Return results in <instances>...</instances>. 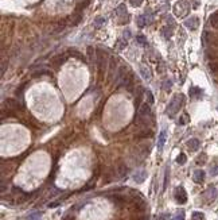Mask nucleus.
Returning a JSON list of instances; mask_svg holds the SVG:
<instances>
[{"label":"nucleus","mask_w":218,"mask_h":220,"mask_svg":"<svg viewBox=\"0 0 218 220\" xmlns=\"http://www.w3.org/2000/svg\"><path fill=\"white\" fill-rule=\"evenodd\" d=\"M198 24H199V19L197 16H191L190 19H187L184 22V26L190 30H197L198 29Z\"/></svg>","instance_id":"obj_6"},{"label":"nucleus","mask_w":218,"mask_h":220,"mask_svg":"<svg viewBox=\"0 0 218 220\" xmlns=\"http://www.w3.org/2000/svg\"><path fill=\"white\" fill-rule=\"evenodd\" d=\"M143 93H145L144 89H143L142 87H139V88H138V92H136V99H135V108H136V110H139L140 105H142V104H140V101H142Z\"/></svg>","instance_id":"obj_9"},{"label":"nucleus","mask_w":218,"mask_h":220,"mask_svg":"<svg viewBox=\"0 0 218 220\" xmlns=\"http://www.w3.org/2000/svg\"><path fill=\"white\" fill-rule=\"evenodd\" d=\"M89 6V0H84V2H81L78 6H77V10L81 11V10H84V8H86Z\"/></svg>","instance_id":"obj_29"},{"label":"nucleus","mask_w":218,"mask_h":220,"mask_svg":"<svg viewBox=\"0 0 218 220\" xmlns=\"http://www.w3.org/2000/svg\"><path fill=\"white\" fill-rule=\"evenodd\" d=\"M156 220H167V215H166V213H162V215H159V216L156 217Z\"/></svg>","instance_id":"obj_43"},{"label":"nucleus","mask_w":218,"mask_h":220,"mask_svg":"<svg viewBox=\"0 0 218 220\" xmlns=\"http://www.w3.org/2000/svg\"><path fill=\"white\" fill-rule=\"evenodd\" d=\"M186 161H187V157H186L184 153H180V154L178 155V158H176V162H178L179 165H184Z\"/></svg>","instance_id":"obj_24"},{"label":"nucleus","mask_w":218,"mask_h":220,"mask_svg":"<svg viewBox=\"0 0 218 220\" xmlns=\"http://www.w3.org/2000/svg\"><path fill=\"white\" fill-rule=\"evenodd\" d=\"M193 217H194V219L202 220V219H203V213H201V212H194V213H193Z\"/></svg>","instance_id":"obj_39"},{"label":"nucleus","mask_w":218,"mask_h":220,"mask_svg":"<svg viewBox=\"0 0 218 220\" xmlns=\"http://www.w3.org/2000/svg\"><path fill=\"white\" fill-rule=\"evenodd\" d=\"M129 3L132 7H140L143 4V0H129Z\"/></svg>","instance_id":"obj_33"},{"label":"nucleus","mask_w":218,"mask_h":220,"mask_svg":"<svg viewBox=\"0 0 218 220\" xmlns=\"http://www.w3.org/2000/svg\"><path fill=\"white\" fill-rule=\"evenodd\" d=\"M145 177H147V172L145 170H139V172H136L133 174V181L138 184H142L145 180Z\"/></svg>","instance_id":"obj_8"},{"label":"nucleus","mask_w":218,"mask_h":220,"mask_svg":"<svg viewBox=\"0 0 218 220\" xmlns=\"http://www.w3.org/2000/svg\"><path fill=\"white\" fill-rule=\"evenodd\" d=\"M193 180H194V182H197V184H202L205 181V172H203V170H195L193 174Z\"/></svg>","instance_id":"obj_7"},{"label":"nucleus","mask_w":218,"mask_h":220,"mask_svg":"<svg viewBox=\"0 0 218 220\" xmlns=\"http://www.w3.org/2000/svg\"><path fill=\"white\" fill-rule=\"evenodd\" d=\"M140 220H148V217H147V216H143V217L140 219Z\"/></svg>","instance_id":"obj_45"},{"label":"nucleus","mask_w":218,"mask_h":220,"mask_svg":"<svg viewBox=\"0 0 218 220\" xmlns=\"http://www.w3.org/2000/svg\"><path fill=\"white\" fill-rule=\"evenodd\" d=\"M206 158H207L206 154H203V153H202V154L197 158V165H203V164L206 162Z\"/></svg>","instance_id":"obj_28"},{"label":"nucleus","mask_w":218,"mask_h":220,"mask_svg":"<svg viewBox=\"0 0 218 220\" xmlns=\"http://www.w3.org/2000/svg\"><path fill=\"white\" fill-rule=\"evenodd\" d=\"M40 215H42V212H36V213H34V215H31V216L27 217V220H34V219H36V217H39Z\"/></svg>","instance_id":"obj_41"},{"label":"nucleus","mask_w":218,"mask_h":220,"mask_svg":"<svg viewBox=\"0 0 218 220\" xmlns=\"http://www.w3.org/2000/svg\"><path fill=\"white\" fill-rule=\"evenodd\" d=\"M6 105H7V108L8 110H18V108H19V103H18L16 100H15V99H7V100H6Z\"/></svg>","instance_id":"obj_12"},{"label":"nucleus","mask_w":218,"mask_h":220,"mask_svg":"<svg viewBox=\"0 0 218 220\" xmlns=\"http://www.w3.org/2000/svg\"><path fill=\"white\" fill-rule=\"evenodd\" d=\"M151 135H152V131H151V130H144V131L139 132L138 135H136V138H138V139H144V138H149Z\"/></svg>","instance_id":"obj_17"},{"label":"nucleus","mask_w":218,"mask_h":220,"mask_svg":"<svg viewBox=\"0 0 218 220\" xmlns=\"http://www.w3.org/2000/svg\"><path fill=\"white\" fill-rule=\"evenodd\" d=\"M163 89H164V91H170L171 89V81L170 80H166L164 81V87H163Z\"/></svg>","instance_id":"obj_38"},{"label":"nucleus","mask_w":218,"mask_h":220,"mask_svg":"<svg viewBox=\"0 0 218 220\" xmlns=\"http://www.w3.org/2000/svg\"><path fill=\"white\" fill-rule=\"evenodd\" d=\"M209 69H210L211 73H218V61L209 62Z\"/></svg>","instance_id":"obj_20"},{"label":"nucleus","mask_w":218,"mask_h":220,"mask_svg":"<svg viewBox=\"0 0 218 220\" xmlns=\"http://www.w3.org/2000/svg\"><path fill=\"white\" fill-rule=\"evenodd\" d=\"M162 34L164 35V38H170L171 35H172V30L170 27H164V29L162 30Z\"/></svg>","instance_id":"obj_27"},{"label":"nucleus","mask_w":218,"mask_h":220,"mask_svg":"<svg viewBox=\"0 0 218 220\" xmlns=\"http://www.w3.org/2000/svg\"><path fill=\"white\" fill-rule=\"evenodd\" d=\"M116 14L117 15H125L127 14V8H125V4H120L116 10Z\"/></svg>","instance_id":"obj_25"},{"label":"nucleus","mask_w":218,"mask_h":220,"mask_svg":"<svg viewBox=\"0 0 218 220\" xmlns=\"http://www.w3.org/2000/svg\"><path fill=\"white\" fill-rule=\"evenodd\" d=\"M97 66H98L100 74H102V72L105 70V66H106V57L101 50L97 51Z\"/></svg>","instance_id":"obj_4"},{"label":"nucleus","mask_w":218,"mask_h":220,"mask_svg":"<svg viewBox=\"0 0 218 220\" xmlns=\"http://www.w3.org/2000/svg\"><path fill=\"white\" fill-rule=\"evenodd\" d=\"M199 146H201V142H199L197 138H193V139H190V141L187 142V147L191 151H197L199 149Z\"/></svg>","instance_id":"obj_10"},{"label":"nucleus","mask_w":218,"mask_h":220,"mask_svg":"<svg viewBox=\"0 0 218 220\" xmlns=\"http://www.w3.org/2000/svg\"><path fill=\"white\" fill-rule=\"evenodd\" d=\"M193 220H199V219H194V217H193Z\"/></svg>","instance_id":"obj_46"},{"label":"nucleus","mask_w":218,"mask_h":220,"mask_svg":"<svg viewBox=\"0 0 218 220\" xmlns=\"http://www.w3.org/2000/svg\"><path fill=\"white\" fill-rule=\"evenodd\" d=\"M117 172H119V176L120 177H125L127 174H128V168H127L125 164L120 162L119 164V169H117Z\"/></svg>","instance_id":"obj_14"},{"label":"nucleus","mask_w":218,"mask_h":220,"mask_svg":"<svg viewBox=\"0 0 218 220\" xmlns=\"http://www.w3.org/2000/svg\"><path fill=\"white\" fill-rule=\"evenodd\" d=\"M202 89H199L198 87H191L190 88V96H193V97H199V96H202Z\"/></svg>","instance_id":"obj_15"},{"label":"nucleus","mask_w":218,"mask_h":220,"mask_svg":"<svg viewBox=\"0 0 218 220\" xmlns=\"http://www.w3.org/2000/svg\"><path fill=\"white\" fill-rule=\"evenodd\" d=\"M209 22H210V24L213 26V27L218 29V11L214 12V14H211L210 19H209Z\"/></svg>","instance_id":"obj_16"},{"label":"nucleus","mask_w":218,"mask_h":220,"mask_svg":"<svg viewBox=\"0 0 218 220\" xmlns=\"http://www.w3.org/2000/svg\"><path fill=\"white\" fill-rule=\"evenodd\" d=\"M92 188H94V182H89L86 186H84L82 189H81V192H86V190H89V189H92Z\"/></svg>","instance_id":"obj_37"},{"label":"nucleus","mask_w":218,"mask_h":220,"mask_svg":"<svg viewBox=\"0 0 218 220\" xmlns=\"http://www.w3.org/2000/svg\"><path fill=\"white\" fill-rule=\"evenodd\" d=\"M175 200L179 204H184L187 201V195H186V190L183 186H178L175 189Z\"/></svg>","instance_id":"obj_3"},{"label":"nucleus","mask_w":218,"mask_h":220,"mask_svg":"<svg viewBox=\"0 0 218 220\" xmlns=\"http://www.w3.org/2000/svg\"><path fill=\"white\" fill-rule=\"evenodd\" d=\"M66 56L65 54H61V56H57V57H54L53 60H51V62H53V65L54 66H60V65H62L63 62L66 61Z\"/></svg>","instance_id":"obj_13"},{"label":"nucleus","mask_w":218,"mask_h":220,"mask_svg":"<svg viewBox=\"0 0 218 220\" xmlns=\"http://www.w3.org/2000/svg\"><path fill=\"white\" fill-rule=\"evenodd\" d=\"M172 220H184V212L183 211H179V212L172 217Z\"/></svg>","instance_id":"obj_30"},{"label":"nucleus","mask_w":218,"mask_h":220,"mask_svg":"<svg viewBox=\"0 0 218 220\" xmlns=\"http://www.w3.org/2000/svg\"><path fill=\"white\" fill-rule=\"evenodd\" d=\"M136 41L140 45H147V39H145L144 35H138V37H136Z\"/></svg>","instance_id":"obj_32"},{"label":"nucleus","mask_w":218,"mask_h":220,"mask_svg":"<svg viewBox=\"0 0 218 220\" xmlns=\"http://www.w3.org/2000/svg\"><path fill=\"white\" fill-rule=\"evenodd\" d=\"M104 23H105V18L98 16V18H96V20H94V27L100 29V27H102V26H104Z\"/></svg>","instance_id":"obj_19"},{"label":"nucleus","mask_w":218,"mask_h":220,"mask_svg":"<svg viewBox=\"0 0 218 220\" xmlns=\"http://www.w3.org/2000/svg\"><path fill=\"white\" fill-rule=\"evenodd\" d=\"M13 193H23V192H22V189H20V188H13Z\"/></svg>","instance_id":"obj_44"},{"label":"nucleus","mask_w":218,"mask_h":220,"mask_svg":"<svg viewBox=\"0 0 218 220\" xmlns=\"http://www.w3.org/2000/svg\"><path fill=\"white\" fill-rule=\"evenodd\" d=\"M164 142H166V131L163 130V131L159 134L158 137V150L162 151L163 150V146H164Z\"/></svg>","instance_id":"obj_11"},{"label":"nucleus","mask_w":218,"mask_h":220,"mask_svg":"<svg viewBox=\"0 0 218 220\" xmlns=\"http://www.w3.org/2000/svg\"><path fill=\"white\" fill-rule=\"evenodd\" d=\"M140 72H142V76H143L145 80H151V72H149L148 68H145V66H142V68H140Z\"/></svg>","instance_id":"obj_18"},{"label":"nucleus","mask_w":218,"mask_h":220,"mask_svg":"<svg viewBox=\"0 0 218 220\" xmlns=\"http://www.w3.org/2000/svg\"><path fill=\"white\" fill-rule=\"evenodd\" d=\"M136 22H138V26H139V27H144V26L147 24V18H145L144 15H140V16H138Z\"/></svg>","instance_id":"obj_21"},{"label":"nucleus","mask_w":218,"mask_h":220,"mask_svg":"<svg viewBox=\"0 0 218 220\" xmlns=\"http://www.w3.org/2000/svg\"><path fill=\"white\" fill-rule=\"evenodd\" d=\"M7 66H8V64H7L6 61H3V62H2V76H4V73H6Z\"/></svg>","instance_id":"obj_40"},{"label":"nucleus","mask_w":218,"mask_h":220,"mask_svg":"<svg viewBox=\"0 0 218 220\" xmlns=\"http://www.w3.org/2000/svg\"><path fill=\"white\" fill-rule=\"evenodd\" d=\"M127 46V41L124 39V41H119L117 42V49H119V50H121V49H124Z\"/></svg>","instance_id":"obj_36"},{"label":"nucleus","mask_w":218,"mask_h":220,"mask_svg":"<svg viewBox=\"0 0 218 220\" xmlns=\"http://www.w3.org/2000/svg\"><path fill=\"white\" fill-rule=\"evenodd\" d=\"M69 54H70V56H74V57H77V58H78L80 61H82V62H86V61H85V58H84V56H82V54H80V53L77 51V50H74V49H71V50L69 51Z\"/></svg>","instance_id":"obj_23"},{"label":"nucleus","mask_w":218,"mask_h":220,"mask_svg":"<svg viewBox=\"0 0 218 220\" xmlns=\"http://www.w3.org/2000/svg\"><path fill=\"white\" fill-rule=\"evenodd\" d=\"M187 122H189V115L187 114H183V115H182V118L179 119V124L183 126V124H186Z\"/></svg>","instance_id":"obj_31"},{"label":"nucleus","mask_w":218,"mask_h":220,"mask_svg":"<svg viewBox=\"0 0 218 220\" xmlns=\"http://www.w3.org/2000/svg\"><path fill=\"white\" fill-rule=\"evenodd\" d=\"M88 56H89L90 60H94V49L92 46L88 47Z\"/></svg>","instance_id":"obj_34"},{"label":"nucleus","mask_w":218,"mask_h":220,"mask_svg":"<svg viewBox=\"0 0 218 220\" xmlns=\"http://www.w3.org/2000/svg\"><path fill=\"white\" fill-rule=\"evenodd\" d=\"M189 11H190V4L187 2H178L175 4V7H174V12H175V15L176 16H186L189 14Z\"/></svg>","instance_id":"obj_2"},{"label":"nucleus","mask_w":218,"mask_h":220,"mask_svg":"<svg viewBox=\"0 0 218 220\" xmlns=\"http://www.w3.org/2000/svg\"><path fill=\"white\" fill-rule=\"evenodd\" d=\"M167 181H169V170H166V176H164V185H163V189L167 188Z\"/></svg>","instance_id":"obj_42"},{"label":"nucleus","mask_w":218,"mask_h":220,"mask_svg":"<svg viewBox=\"0 0 218 220\" xmlns=\"http://www.w3.org/2000/svg\"><path fill=\"white\" fill-rule=\"evenodd\" d=\"M145 96H147V103L148 104H153L155 103V100H153V96H152V93H151V91H145Z\"/></svg>","instance_id":"obj_26"},{"label":"nucleus","mask_w":218,"mask_h":220,"mask_svg":"<svg viewBox=\"0 0 218 220\" xmlns=\"http://www.w3.org/2000/svg\"><path fill=\"white\" fill-rule=\"evenodd\" d=\"M61 203H62V201H61L60 199H58L57 201H54V203H49V205H47V207H49V208H55V207H58V205H60Z\"/></svg>","instance_id":"obj_35"},{"label":"nucleus","mask_w":218,"mask_h":220,"mask_svg":"<svg viewBox=\"0 0 218 220\" xmlns=\"http://www.w3.org/2000/svg\"><path fill=\"white\" fill-rule=\"evenodd\" d=\"M151 114V104H148V103H144V104L140 105V108L138 110V115L140 118H147Z\"/></svg>","instance_id":"obj_5"},{"label":"nucleus","mask_w":218,"mask_h":220,"mask_svg":"<svg viewBox=\"0 0 218 220\" xmlns=\"http://www.w3.org/2000/svg\"><path fill=\"white\" fill-rule=\"evenodd\" d=\"M183 101H184V96L183 95H175L174 97H172L171 103L169 104V108H167V114L170 115V118H172V116H174L176 112L180 110Z\"/></svg>","instance_id":"obj_1"},{"label":"nucleus","mask_w":218,"mask_h":220,"mask_svg":"<svg viewBox=\"0 0 218 220\" xmlns=\"http://www.w3.org/2000/svg\"><path fill=\"white\" fill-rule=\"evenodd\" d=\"M112 200H113V203H116V204H122L125 201V197H122L120 195H115V196H112Z\"/></svg>","instance_id":"obj_22"}]
</instances>
